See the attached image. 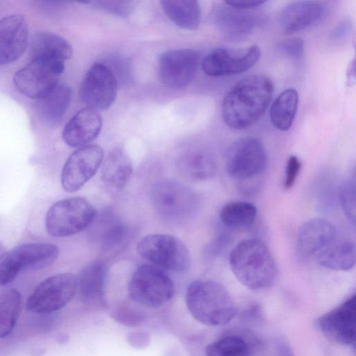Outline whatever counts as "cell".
I'll return each instance as SVG.
<instances>
[{
    "label": "cell",
    "mask_w": 356,
    "mask_h": 356,
    "mask_svg": "<svg viewBox=\"0 0 356 356\" xmlns=\"http://www.w3.org/2000/svg\"><path fill=\"white\" fill-rule=\"evenodd\" d=\"M260 55V49L256 45L246 48H218L204 57L202 68L210 76L238 74L254 66Z\"/></svg>",
    "instance_id": "cell-12"
},
{
    "label": "cell",
    "mask_w": 356,
    "mask_h": 356,
    "mask_svg": "<svg viewBox=\"0 0 356 356\" xmlns=\"http://www.w3.org/2000/svg\"><path fill=\"white\" fill-rule=\"evenodd\" d=\"M257 216V208L245 201H232L225 204L219 213L222 223L231 229H244L252 225Z\"/></svg>",
    "instance_id": "cell-30"
},
{
    "label": "cell",
    "mask_w": 356,
    "mask_h": 356,
    "mask_svg": "<svg viewBox=\"0 0 356 356\" xmlns=\"http://www.w3.org/2000/svg\"><path fill=\"white\" fill-rule=\"evenodd\" d=\"M151 200L159 216L174 223L190 219L199 206L195 192L180 182L169 179L161 180L153 186Z\"/></svg>",
    "instance_id": "cell-4"
},
{
    "label": "cell",
    "mask_w": 356,
    "mask_h": 356,
    "mask_svg": "<svg viewBox=\"0 0 356 356\" xmlns=\"http://www.w3.org/2000/svg\"><path fill=\"white\" fill-rule=\"evenodd\" d=\"M252 10L239 9L224 1L214 8L213 20L226 38L242 39L254 32L264 22L261 14Z\"/></svg>",
    "instance_id": "cell-17"
},
{
    "label": "cell",
    "mask_w": 356,
    "mask_h": 356,
    "mask_svg": "<svg viewBox=\"0 0 356 356\" xmlns=\"http://www.w3.org/2000/svg\"><path fill=\"white\" fill-rule=\"evenodd\" d=\"M91 3L99 8L120 16H127L133 7L132 3L127 1H95Z\"/></svg>",
    "instance_id": "cell-36"
},
{
    "label": "cell",
    "mask_w": 356,
    "mask_h": 356,
    "mask_svg": "<svg viewBox=\"0 0 356 356\" xmlns=\"http://www.w3.org/2000/svg\"><path fill=\"white\" fill-rule=\"evenodd\" d=\"M326 14L325 6L316 1H296L283 8L280 26L286 34H292L315 24Z\"/></svg>",
    "instance_id": "cell-19"
},
{
    "label": "cell",
    "mask_w": 356,
    "mask_h": 356,
    "mask_svg": "<svg viewBox=\"0 0 356 356\" xmlns=\"http://www.w3.org/2000/svg\"><path fill=\"white\" fill-rule=\"evenodd\" d=\"M298 104V93L293 88H288L281 92L273 101L270 118L272 124L282 131L292 126Z\"/></svg>",
    "instance_id": "cell-29"
},
{
    "label": "cell",
    "mask_w": 356,
    "mask_h": 356,
    "mask_svg": "<svg viewBox=\"0 0 356 356\" xmlns=\"http://www.w3.org/2000/svg\"><path fill=\"white\" fill-rule=\"evenodd\" d=\"M304 50V41L300 38H287L279 42L277 45V51L280 55L296 62L302 59Z\"/></svg>",
    "instance_id": "cell-34"
},
{
    "label": "cell",
    "mask_w": 356,
    "mask_h": 356,
    "mask_svg": "<svg viewBox=\"0 0 356 356\" xmlns=\"http://www.w3.org/2000/svg\"><path fill=\"white\" fill-rule=\"evenodd\" d=\"M118 82L111 70L97 63L86 74L81 86V97L87 107L96 111L106 110L114 102Z\"/></svg>",
    "instance_id": "cell-14"
},
{
    "label": "cell",
    "mask_w": 356,
    "mask_h": 356,
    "mask_svg": "<svg viewBox=\"0 0 356 356\" xmlns=\"http://www.w3.org/2000/svg\"><path fill=\"white\" fill-rule=\"evenodd\" d=\"M200 60L197 51L179 49L162 53L158 60L159 76L161 83L173 89L188 86L196 74Z\"/></svg>",
    "instance_id": "cell-13"
},
{
    "label": "cell",
    "mask_w": 356,
    "mask_h": 356,
    "mask_svg": "<svg viewBox=\"0 0 356 356\" xmlns=\"http://www.w3.org/2000/svg\"><path fill=\"white\" fill-rule=\"evenodd\" d=\"M347 76H348V83L350 86L355 83V60H353L348 67V70L347 71Z\"/></svg>",
    "instance_id": "cell-41"
},
{
    "label": "cell",
    "mask_w": 356,
    "mask_h": 356,
    "mask_svg": "<svg viewBox=\"0 0 356 356\" xmlns=\"http://www.w3.org/2000/svg\"><path fill=\"white\" fill-rule=\"evenodd\" d=\"M300 168L301 162L298 158L296 156H289L286 162L284 182V187L286 189H289L293 186Z\"/></svg>",
    "instance_id": "cell-37"
},
{
    "label": "cell",
    "mask_w": 356,
    "mask_h": 356,
    "mask_svg": "<svg viewBox=\"0 0 356 356\" xmlns=\"http://www.w3.org/2000/svg\"><path fill=\"white\" fill-rule=\"evenodd\" d=\"M352 28V23L350 19H346L341 21L333 30L332 38L341 40L346 38L350 33Z\"/></svg>",
    "instance_id": "cell-38"
},
{
    "label": "cell",
    "mask_w": 356,
    "mask_h": 356,
    "mask_svg": "<svg viewBox=\"0 0 356 356\" xmlns=\"http://www.w3.org/2000/svg\"><path fill=\"white\" fill-rule=\"evenodd\" d=\"M161 4L165 14L177 26L186 30L198 28L201 10L197 1L163 0Z\"/></svg>",
    "instance_id": "cell-28"
},
{
    "label": "cell",
    "mask_w": 356,
    "mask_h": 356,
    "mask_svg": "<svg viewBox=\"0 0 356 356\" xmlns=\"http://www.w3.org/2000/svg\"><path fill=\"white\" fill-rule=\"evenodd\" d=\"M138 254L162 269L187 270L191 265L190 252L177 237L152 234L140 240L136 248Z\"/></svg>",
    "instance_id": "cell-8"
},
{
    "label": "cell",
    "mask_w": 356,
    "mask_h": 356,
    "mask_svg": "<svg viewBox=\"0 0 356 356\" xmlns=\"http://www.w3.org/2000/svg\"><path fill=\"white\" fill-rule=\"evenodd\" d=\"M337 237V229L329 221L322 218L309 220L298 230V253L304 257L318 254Z\"/></svg>",
    "instance_id": "cell-21"
},
{
    "label": "cell",
    "mask_w": 356,
    "mask_h": 356,
    "mask_svg": "<svg viewBox=\"0 0 356 356\" xmlns=\"http://www.w3.org/2000/svg\"><path fill=\"white\" fill-rule=\"evenodd\" d=\"M279 356H295L288 344L282 342L279 344Z\"/></svg>",
    "instance_id": "cell-40"
},
{
    "label": "cell",
    "mask_w": 356,
    "mask_h": 356,
    "mask_svg": "<svg viewBox=\"0 0 356 356\" xmlns=\"http://www.w3.org/2000/svg\"><path fill=\"white\" fill-rule=\"evenodd\" d=\"M65 70V62L35 58L15 72L13 83L24 96L38 100L47 95L58 83Z\"/></svg>",
    "instance_id": "cell-9"
},
{
    "label": "cell",
    "mask_w": 356,
    "mask_h": 356,
    "mask_svg": "<svg viewBox=\"0 0 356 356\" xmlns=\"http://www.w3.org/2000/svg\"><path fill=\"white\" fill-rule=\"evenodd\" d=\"M29 45V24L21 14L0 19V65L18 60Z\"/></svg>",
    "instance_id": "cell-18"
},
{
    "label": "cell",
    "mask_w": 356,
    "mask_h": 356,
    "mask_svg": "<svg viewBox=\"0 0 356 356\" xmlns=\"http://www.w3.org/2000/svg\"><path fill=\"white\" fill-rule=\"evenodd\" d=\"M76 276L63 273L49 277L34 289L26 309L35 314H51L67 305L76 294Z\"/></svg>",
    "instance_id": "cell-10"
},
{
    "label": "cell",
    "mask_w": 356,
    "mask_h": 356,
    "mask_svg": "<svg viewBox=\"0 0 356 356\" xmlns=\"http://www.w3.org/2000/svg\"><path fill=\"white\" fill-rule=\"evenodd\" d=\"M22 307L19 291L9 289L0 295V338L8 336L14 330Z\"/></svg>",
    "instance_id": "cell-31"
},
{
    "label": "cell",
    "mask_w": 356,
    "mask_h": 356,
    "mask_svg": "<svg viewBox=\"0 0 356 356\" xmlns=\"http://www.w3.org/2000/svg\"><path fill=\"white\" fill-rule=\"evenodd\" d=\"M58 253V248L49 243H24L6 252L0 261V285L12 282L24 270L51 266Z\"/></svg>",
    "instance_id": "cell-7"
},
{
    "label": "cell",
    "mask_w": 356,
    "mask_h": 356,
    "mask_svg": "<svg viewBox=\"0 0 356 356\" xmlns=\"http://www.w3.org/2000/svg\"><path fill=\"white\" fill-rule=\"evenodd\" d=\"M186 305L191 316L209 326H222L237 314L236 306L227 290L213 280L191 282L186 292Z\"/></svg>",
    "instance_id": "cell-3"
},
{
    "label": "cell",
    "mask_w": 356,
    "mask_h": 356,
    "mask_svg": "<svg viewBox=\"0 0 356 356\" xmlns=\"http://www.w3.org/2000/svg\"><path fill=\"white\" fill-rule=\"evenodd\" d=\"M128 293L138 304L156 309L173 298L175 284L163 269L145 264L138 266L133 273L128 284Z\"/></svg>",
    "instance_id": "cell-5"
},
{
    "label": "cell",
    "mask_w": 356,
    "mask_h": 356,
    "mask_svg": "<svg viewBox=\"0 0 356 356\" xmlns=\"http://www.w3.org/2000/svg\"><path fill=\"white\" fill-rule=\"evenodd\" d=\"M71 88L59 82L47 95L37 100V112L46 123H59L67 113L71 103Z\"/></svg>",
    "instance_id": "cell-23"
},
{
    "label": "cell",
    "mask_w": 356,
    "mask_h": 356,
    "mask_svg": "<svg viewBox=\"0 0 356 356\" xmlns=\"http://www.w3.org/2000/svg\"><path fill=\"white\" fill-rule=\"evenodd\" d=\"M103 157V149L97 145H88L72 153L61 173L63 189L70 193L80 189L96 173Z\"/></svg>",
    "instance_id": "cell-16"
},
{
    "label": "cell",
    "mask_w": 356,
    "mask_h": 356,
    "mask_svg": "<svg viewBox=\"0 0 356 356\" xmlns=\"http://www.w3.org/2000/svg\"><path fill=\"white\" fill-rule=\"evenodd\" d=\"M356 296L354 294L334 309L320 316L316 328L330 341L344 346H355Z\"/></svg>",
    "instance_id": "cell-15"
},
{
    "label": "cell",
    "mask_w": 356,
    "mask_h": 356,
    "mask_svg": "<svg viewBox=\"0 0 356 356\" xmlns=\"http://www.w3.org/2000/svg\"><path fill=\"white\" fill-rule=\"evenodd\" d=\"M30 53L32 58H44L65 62L72 57L73 49L64 38L53 33L41 31L31 36Z\"/></svg>",
    "instance_id": "cell-25"
},
{
    "label": "cell",
    "mask_w": 356,
    "mask_h": 356,
    "mask_svg": "<svg viewBox=\"0 0 356 356\" xmlns=\"http://www.w3.org/2000/svg\"><path fill=\"white\" fill-rule=\"evenodd\" d=\"M266 165L265 147L254 138L248 137L235 141L226 154V172L236 179H254L264 172Z\"/></svg>",
    "instance_id": "cell-11"
},
{
    "label": "cell",
    "mask_w": 356,
    "mask_h": 356,
    "mask_svg": "<svg viewBox=\"0 0 356 356\" xmlns=\"http://www.w3.org/2000/svg\"><path fill=\"white\" fill-rule=\"evenodd\" d=\"M95 216V209L86 199L66 198L49 209L44 220L45 229L54 237H65L85 229Z\"/></svg>",
    "instance_id": "cell-6"
},
{
    "label": "cell",
    "mask_w": 356,
    "mask_h": 356,
    "mask_svg": "<svg viewBox=\"0 0 356 356\" xmlns=\"http://www.w3.org/2000/svg\"><path fill=\"white\" fill-rule=\"evenodd\" d=\"M206 356H250L249 346L237 335L223 337L206 348Z\"/></svg>",
    "instance_id": "cell-32"
},
{
    "label": "cell",
    "mask_w": 356,
    "mask_h": 356,
    "mask_svg": "<svg viewBox=\"0 0 356 356\" xmlns=\"http://www.w3.org/2000/svg\"><path fill=\"white\" fill-rule=\"evenodd\" d=\"M102 119L99 112L86 107L77 111L67 122L62 133L64 142L72 147H81L99 134Z\"/></svg>",
    "instance_id": "cell-20"
},
{
    "label": "cell",
    "mask_w": 356,
    "mask_h": 356,
    "mask_svg": "<svg viewBox=\"0 0 356 356\" xmlns=\"http://www.w3.org/2000/svg\"><path fill=\"white\" fill-rule=\"evenodd\" d=\"M181 170L187 176L197 180H206L215 175L216 165L213 160L202 153H195L184 159Z\"/></svg>",
    "instance_id": "cell-33"
},
{
    "label": "cell",
    "mask_w": 356,
    "mask_h": 356,
    "mask_svg": "<svg viewBox=\"0 0 356 356\" xmlns=\"http://www.w3.org/2000/svg\"><path fill=\"white\" fill-rule=\"evenodd\" d=\"M317 259L321 266L331 270H351L356 261L355 243L337 237L317 254Z\"/></svg>",
    "instance_id": "cell-27"
},
{
    "label": "cell",
    "mask_w": 356,
    "mask_h": 356,
    "mask_svg": "<svg viewBox=\"0 0 356 356\" xmlns=\"http://www.w3.org/2000/svg\"><path fill=\"white\" fill-rule=\"evenodd\" d=\"M99 222V243L102 253L113 257L127 245L130 232L127 226L111 213L101 217Z\"/></svg>",
    "instance_id": "cell-24"
},
{
    "label": "cell",
    "mask_w": 356,
    "mask_h": 356,
    "mask_svg": "<svg viewBox=\"0 0 356 356\" xmlns=\"http://www.w3.org/2000/svg\"><path fill=\"white\" fill-rule=\"evenodd\" d=\"M132 172V163L129 155L124 149L115 148L103 161L101 177L111 188L121 189L129 180Z\"/></svg>",
    "instance_id": "cell-26"
},
{
    "label": "cell",
    "mask_w": 356,
    "mask_h": 356,
    "mask_svg": "<svg viewBox=\"0 0 356 356\" xmlns=\"http://www.w3.org/2000/svg\"><path fill=\"white\" fill-rule=\"evenodd\" d=\"M273 93L272 80L264 74L246 76L236 82L225 94L222 116L232 129L252 127L265 113Z\"/></svg>",
    "instance_id": "cell-1"
},
{
    "label": "cell",
    "mask_w": 356,
    "mask_h": 356,
    "mask_svg": "<svg viewBox=\"0 0 356 356\" xmlns=\"http://www.w3.org/2000/svg\"><path fill=\"white\" fill-rule=\"evenodd\" d=\"M225 2L232 6L243 10H254L264 3V1H253V0H229Z\"/></svg>",
    "instance_id": "cell-39"
},
{
    "label": "cell",
    "mask_w": 356,
    "mask_h": 356,
    "mask_svg": "<svg viewBox=\"0 0 356 356\" xmlns=\"http://www.w3.org/2000/svg\"><path fill=\"white\" fill-rule=\"evenodd\" d=\"M342 208L347 218L353 223L355 221V185L347 181L341 186L339 193Z\"/></svg>",
    "instance_id": "cell-35"
},
{
    "label": "cell",
    "mask_w": 356,
    "mask_h": 356,
    "mask_svg": "<svg viewBox=\"0 0 356 356\" xmlns=\"http://www.w3.org/2000/svg\"><path fill=\"white\" fill-rule=\"evenodd\" d=\"M108 270L106 264L100 260L92 261L81 270L76 276V293L82 301L91 303L102 300Z\"/></svg>",
    "instance_id": "cell-22"
},
{
    "label": "cell",
    "mask_w": 356,
    "mask_h": 356,
    "mask_svg": "<svg viewBox=\"0 0 356 356\" xmlns=\"http://www.w3.org/2000/svg\"><path fill=\"white\" fill-rule=\"evenodd\" d=\"M229 265L236 278L246 288L258 291L270 287L277 268L267 246L258 239H245L231 251Z\"/></svg>",
    "instance_id": "cell-2"
},
{
    "label": "cell",
    "mask_w": 356,
    "mask_h": 356,
    "mask_svg": "<svg viewBox=\"0 0 356 356\" xmlns=\"http://www.w3.org/2000/svg\"><path fill=\"white\" fill-rule=\"evenodd\" d=\"M6 253V248L4 245L0 241V261L2 259Z\"/></svg>",
    "instance_id": "cell-42"
}]
</instances>
